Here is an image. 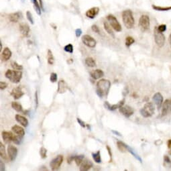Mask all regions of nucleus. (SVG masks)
<instances>
[{
	"instance_id": "obj_1",
	"label": "nucleus",
	"mask_w": 171,
	"mask_h": 171,
	"mask_svg": "<svg viewBox=\"0 0 171 171\" xmlns=\"http://www.w3.org/2000/svg\"><path fill=\"white\" fill-rule=\"evenodd\" d=\"M111 87V82L107 79H101L97 82L96 93L100 98L107 96Z\"/></svg>"
},
{
	"instance_id": "obj_11",
	"label": "nucleus",
	"mask_w": 171,
	"mask_h": 171,
	"mask_svg": "<svg viewBox=\"0 0 171 171\" xmlns=\"http://www.w3.org/2000/svg\"><path fill=\"white\" fill-rule=\"evenodd\" d=\"M153 101H154V104H156V107H157L158 110H159L161 108L162 106H163V102H164V98L163 96L162 95V94L160 93H156L152 97Z\"/></svg>"
},
{
	"instance_id": "obj_27",
	"label": "nucleus",
	"mask_w": 171,
	"mask_h": 171,
	"mask_svg": "<svg viewBox=\"0 0 171 171\" xmlns=\"http://www.w3.org/2000/svg\"><path fill=\"white\" fill-rule=\"evenodd\" d=\"M0 156H1V158L4 159V160H8L6 152H5V146L2 142H0Z\"/></svg>"
},
{
	"instance_id": "obj_4",
	"label": "nucleus",
	"mask_w": 171,
	"mask_h": 171,
	"mask_svg": "<svg viewBox=\"0 0 171 171\" xmlns=\"http://www.w3.org/2000/svg\"><path fill=\"white\" fill-rule=\"evenodd\" d=\"M155 108L154 105L151 102H148L144 105V107L141 109L140 112L141 116L144 117H150L154 113Z\"/></svg>"
},
{
	"instance_id": "obj_20",
	"label": "nucleus",
	"mask_w": 171,
	"mask_h": 171,
	"mask_svg": "<svg viewBox=\"0 0 171 171\" xmlns=\"http://www.w3.org/2000/svg\"><path fill=\"white\" fill-rule=\"evenodd\" d=\"M99 8L94 7V8L89 9V10H87L85 14H86V16L87 17H89V18L93 19V18H95V16L99 14Z\"/></svg>"
},
{
	"instance_id": "obj_55",
	"label": "nucleus",
	"mask_w": 171,
	"mask_h": 171,
	"mask_svg": "<svg viewBox=\"0 0 171 171\" xmlns=\"http://www.w3.org/2000/svg\"><path fill=\"white\" fill-rule=\"evenodd\" d=\"M111 132H112V133H113L114 134L118 135V136H122V135H121V134L120 133V132H117V131H116V130H112Z\"/></svg>"
},
{
	"instance_id": "obj_16",
	"label": "nucleus",
	"mask_w": 171,
	"mask_h": 171,
	"mask_svg": "<svg viewBox=\"0 0 171 171\" xmlns=\"http://www.w3.org/2000/svg\"><path fill=\"white\" fill-rule=\"evenodd\" d=\"M23 95H24V93H23L22 88L20 87L14 88L11 92V95L15 99H19L20 98H21Z\"/></svg>"
},
{
	"instance_id": "obj_14",
	"label": "nucleus",
	"mask_w": 171,
	"mask_h": 171,
	"mask_svg": "<svg viewBox=\"0 0 171 171\" xmlns=\"http://www.w3.org/2000/svg\"><path fill=\"white\" fill-rule=\"evenodd\" d=\"M124 103H125V99H122V101H120L118 103V104H113V105H111L110 104H109V102L105 101L104 103V107H105V108H106L108 110L114 111V110H117V109H120L121 107H122L123 104H124Z\"/></svg>"
},
{
	"instance_id": "obj_58",
	"label": "nucleus",
	"mask_w": 171,
	"mask_h": 171,
	"mask_svg": "<svg viewBox=\"0 0 171 171\" xmlns=\"http://www.w3.org/2000/svg\"><path fill=\"white\" fill-rule=\"evenodd\" d=\"M2 41H0V51H2Z\"/></svg>"
},
{
	"instance_id": "obj_26",
	"label": "nucleus",
	"mask_w": 171,
	"mask_h": 171,
	"mask_svg": "<svg viewBox=\"0 0 171 171\" xmlns=\"http://www.w3.org/2000/svg\"><path fill=\"white\" fill-rule=\"evenodd\" d=\"M117 146L120 152H125L128 151V145H126L125 143H123L122 141H117Z\"/></svg>"
},
{
	"instance_id": "obj_6",
	"label": "nucleus",
	"mask_w": 171,
	"mask_h": 171,
	"mask_svg": "<svg viewBox=\"0 0 171 171\" xmlns=\"http://www.w3.org/2000/svg\"><path fill=\"white\" fill-rule=\"evenodd\" d=\"M107 21L110 22V26L112 27V28L113 30H116V32H121L122 31V26L120 23V22H118V20H117V18L115 17L113 15H108L107 16Z\"/></svg>"
},
{
	"instance_id": "obj_19",
	"label": "nucleus",
	"mask_w": 171,
	"mask_h": 171,
	"mask_svg": "<svg viewBox=\"0 0 171 171\" xmlns=\"http://www.w3.org/2000/svg\"><path fill=\"white\" fill-rule=\"evenodd\" d=\"M2 136L5 142L8 144V143L11 142V141H13L14 135L10 132L4 131V132H2Z\"/></svg>"
},
{
	"instance_id": "obj_10",
	"label": "nucleus",
	"mask_w": 171,
	"mask_h": 171,
	"mask_svg": "<svg viewBox=\"0 0 171 171\" xmlns=\"http://www.w3.org/2000/svg\"><path fill=\"white\" fill-rule=\"evenodd\" d=\"M8 158L10 159V161L13 162L15 160L17 155V149L16 147L12 145L8 146Z\"/></svg>"
},
{
	"instance_id": "obj_31",
	"label": "nucleus",
	"mask_w": 171,
	"mask_h": 171,
	"mask_svg": "<svg viewBox=\"0 0 171 171\" xmlns=\"http://www.w3.org/2000/svg\"><path fill=\"white\" fill-rule=\"evenodd\" d=\"M84 158H85L84 155H76V156H75L74 161H75V163H76V166H80V165L82 163V162L83 161V160H84Z\"/></svg>"
},
{
	"instance_id": "obj_48",
	"label": "nucleus",
	"mask_w": 171,
	"mask_h": 171,
	"mask_svg": "<svg viewBox=\"0 0 171 171\" xmlns=\"http://www.w3.org/2000/svg\"><path fill=\"white\" fill-rule=\"evenodd\" d=\"M76 120H77V122L79 123V125H80L82 128H85V126H86V124H85V123L83 122V121L81 120L80 118H76Z\"/></svg>"
},
{
	"instance_id": "obj_42",
	"label": "nucleus",
	"mask_w": 171,
	"mask_h": 171,
	"mask_svg": "<svg viewBox=\"0 0 171 171\" xmlns=\"http://www.w3.org/2000/svg\"><path fill=\"white\" fill-rule=\"evenodd\" d=\"M64 51H66L69 53H73V46L71 44H69V45H66L64 47Z\"/></svg>"
},
{
	"instance_id": "obj_3",
	"label": "nucleus",
	"mask_w": 171,
	"mask_h": 171,
	"mask_svg": "<svg viewBox=\"0 0 171 171\" xmlns=\"http://www.w3.org/2000/svg\"><path fill=\"white\" fill-rule=\"evenodd\" d=\"M5 77L13 83H19L22 78V72L21 70L9 69L5 73Z\"/></svg>"
},
{
	"instance_id": "obj_2",
	"label": "nucleus",
	"mask_w": 171,
	"mask_h": 171,
	"mask_svg": "<svg viewBox=\"0 0 171 171\" xmlns=\"http://www.w3.org/2000/svg\"><path fill=\"white\" fill-rule=\"evenodd\" d=\"M122 20L126 28L132 29L134 26L135 20L130 10H126L123 11Z\"/></svg>"
},
{
	"instance_id": "obj_61",
	"label": "nucleus",
	"mask_w": 171,
	"mask_h": 171,
	"mask_svg": "<svg viewBox=\"0 0 171 171\" xmlns=\"http://www.w3.org/2000/svg\"><path fill=\"white\" fill-rule=\"evenodd\" d=\"M87 128H88V129H90V128H91L89 125H87Z\"/></svg>"
},
{
	"instance_id": "obj_22",
	"label": "nucleus",
	"mask_w": 171,
	"mask_h": 171,
	"mask_svg": "<svg viewBox=\"0 0 171 171\" xmlns=\"http://www.w3.org/2000/svg\"><path fill=\"white\" fill-rule=\"evenodd\" d=\"M11 55H12V52L10 51V49L8 47H5L2 53V60L4 61H8V60H10Z\"/></svg>"
},
{
	"instance_id": "obj_53",
	"label": "nucleus",
	"mask_w": 171,
	"mask_h": 171,
	"mask_svg": "<svg viewBox=\"0 0 171 171\" xmlns=\"http://www.w3.org/2000/svg\"><path fill=\"white\" fill-rule=\"evenodd\" d=\"M35 103H36V108H37L38 106V97L37 91H36V93H35Z\"/></svg>"
},
{
	"instance_id": "obj_25",
	"label": "nucleus",
	"mask_w": 171,
	"mask_h": 171,
	"mask_svg": "<svg viewBox=\"0 0 171 171\" xmlns=\"http://www.w3.org/2000/svg\"><path fill=\"white\" fill-rule=\"evenodd\" d=\"M12 131L14 132V133L16 134L17 135H21V136H24L25 135V131L23 128H22V127H20L19 126H17L15 125L12 127Z\"/></svg>"
},
{
	"instance_id": "obj_15",
	"label": "nucleus",
	"mask_w": 171,
	"mask_h": 171,
	"mask_svg": "<svg viewBox=\"0 0 171 171\" xmlns=\"http://www.w3.org/2000/svg\"><path fill=\"white\" fill-rule=\"evenodd\" d=\"M68 89H69V85H67L65 81L61 79V80L58 81V89H57V92L58 93H61V94L64 93Z\"/></svg>"
},
{
	"instance_id": "obj_50",
	"label": "nucleus",
	"mask_w": 171,
	"mask_h": 171,
	"mask_svg": "<svg viewBox=\"0 0 171 171\" xmlns=\"http://www.w3.org/2000/svg\"><path fill=\"white\" fill-rule=\"evenodd\" d=\"M106 148H107L108 153H109V155H110V163H111L112 161V153H111V150L110 148V146H106Z\"/></svg>"
},
{
	"instance_id": "obj_60",
	"label": "nucleus",
	"mask_w": 171,
	"mask_h": 171,
	"mask_svg": "<svg viewBox=\"0 0 171 171\" xmlns=\"http://www.w3.org/2000/svg\"><path fill=\"white\" fill-rule=\"evenodd\" d=\"M67 62H68V63H71L72 62H73V60L72 59H69Z\"/></svg>"
},
{
	"instance_id": "obj_49",
	"label": "nucleus",
	"mask_w": 171,
	"mask_h": 171,
	"mask_svg": "<svg viewBox=\"0 0 171 171\" xmlns=\"http://www.w3.org/2000/svg\"><path fill=\"white\" fill-rule=\"evenodd\" d=\"M75 34H76V36L77 37V38L80 37L81 35L82 34V30H81V29H80V28L76 29V30H75Z\"/></svg>"
},
{
	"instance_id": "obj_28",
	"label": "nucleus",
	"mask_w": 171,
	"mask_h": 171,
	"mask_svg": "<svg viewBox=\"0 0 171 171\" xmlns=\"http://www.w3.org/2000/svg\"><path fill=\"white\" fill-rule=\"evenodd\" d=\"M11 107H12L14 110H16L17 112H24L23 110V107L22 105L19 104L18 102L13 101L11 103Z\"/></svg>"
},
{
	"instance_id": "obj_44",
	"label": "nucleus",
	"mask_w": 171,
	"mask_h": 171,
	"mask_svg": "<svg viewBox=\"0 0 171 171\" xmlns=\"http://www.w3.org/2000/svg\"><path fill=\"white\" fill-rule=\"evenodd\" d=\"M57 79H58V76H57V73H52L51 74V77H50V81H51V82H57Z\"/></svg>"
},
{
	"instance_id": "obj_35",
	"label": "nucleus",
	"mask_w": 171,
	"mask_h": 171,
	"mask_svg": "<svg viewBox=\"0 0 171 171\" xmlns=\"http://www.w3.org/2000/svg\"><path fill=\"white\" fill-rule=\"evenodd\" d=\"M128 152H129V153H130V154L133 156H134V157L137 159L138 160H139L140 163H142V160H141V158L139 156H138L136 153H135V152H134V150L132 149V148H130V147H129V146H128Z\"/></svg>"
},
{
	"instance_id": "obj_32",
	"label": "nucleus",
	"mask_w": 171,
	"mask_h": 171,
	"mask_svg": "<svg viewBox=\"0 0 171 171\" xmlns=\"http://www.w3.org/2000/svg\"><path fill=\"white\" fill-rule=\"evenodd\" d=\"M31 2L33 3L34 6V9H35V10H36V11L37 12V14L39 16H40L41 13H42V11H41L40 5L39 4H38V1H37V0H31Z\"/></svg>"
},
{
	"instance_id": "obj_57",
	"label": "nucleus",
	"mask_w": 171,
	"mask_h": 171,
	"mask_svg": "<svg viewBox=\"0 0 171 171\" xmlns=\"http://www.w3.org/2000/svg\"><path fill=\"white\" fill-rule=\"evenodd\" d=\"M169 43H170V46L171 47V34L169 35Z\"/></svg>"
},
{
	"instance_id": "obj_29",
	"label": "nucleus",
	"mask_w": 171,
	"mask_h": 171,
	"mask_svg": "<svg viewBox=\"0 0 171 171\" xmlns=\"http://www.w3.org/2000/svg\"><path fill=\"white\" fill-rule=\"evenodd\" d=\"M86 65L89 67H95L96 66L95 61L92 57H87L85 61Z\"/></svg>"
},
{
	"instance_id": "obj_13",
	"label": "nucleus",
	"mask_w": 171,
	"mask_h": 171,
	"mask_svg": "<svg viewBox=\"0 0 171 171\" xmlns=\"http://www.w3.org/2000/svg\"><path fill=\"white\" fill-rule=\"evenodd\" d=\"M119 111L123 116H124L126 117H129L134 114V110L129 105H124L121 107L119 109Z\"/></svg>"
},
{
	"instance_id": "obj_36",
	"label": "nucleus",
	"mask_w": 171,
	"mask_h": 171,
	"mask_svg": "<svg viewBox=\"0 0 171 171\" xmlns=\"http://www.w3.org/2000/svg\"><path fill=\"white\" fill-rule=\"evenodd\" d=\"M164 166L166 168H169V169H171V160L169 156H164Z\"/></svg>"
},
{
	"instance_id": "obj_47",
	"label": "nucleus",
	"mask_w": 171,
	"mask_h": 171,
	"mask_svg": "<svg viewBox=\"0 0 171 171\" xmlns=\"http://www.w3.org/2000/svg\"><path fill=\"white\" fill-rule=\"evenodd\" d=\"M7 87H8V83H6V82L3 81L0 82V89L4 90L5 89H6Z\"/></svg>"
},
{
	"instance_id": "obj_56",
	"label": "nucleus",
	"mask_w": 171,
	"mask_h": 171,
	"mask_svg": "<svg viewBox=\"0 0 171 171\" xmlns=\"http://www.w3.org/2000/svg\"><path fill=\"white\" fill-rule=\"evenodd\" d=\"M40 1V8L42 10H44V6H43V4H42V0H39Z\"/></svg>"
},
{
	"instance_id": "obj_23",
	"label": "nucleus",
	"mask_w": 171,
	"mask_h": 171,
	"mask_svg": "<svg viewBox=\"0 0 171 171\" xmlns=\"http://www.w3.org/2000/svg\"><path fill=\"white\" fill-rule=\"evenodd\" d=\"M22 17V13L20 12V11H17L16 13H12L10 14L9 16V20L10 21L14 23H16L20 20V19Z\"/></svg>"
},
{
	"instance_id": "obj_17",
	"label": "nucleus",
	"mask_w": 171,
	"mask_h": 171,
	"mask_svg": "<svg viewBox=\"0 0 171 171\" xmlns=\"http://www.w3.org/2000/svg\"><path fill=\"white\" fill-rule=\"evenodd\" d=\"M93 164L92 162L89 160V159H84L80 165V170L81 171H87L90 170L93 167Z\"/></svg>"
},
{
	"instance_id": "obj_24",
	"label": "nucleus",
	"mask_w": 171,
	"mask_h": 171,
	"mask_svg": "<svg viewBox=\"0 0 171 171\" xmlns=\"http://www.w3.org/2000/svg\"><path fill=\"white\" fill-rule=\"evenodd\" d=\"M16 120L23 127H27L28 126V120L25 117L20 116L19 114L16 115Z\"/></svg>"
},
{
	"instance_id": "obj_18",
	"label": "nucleus",
	"mask_w": 171,
	"mask_h": 171,
	"mask_svg": "<svg viewBox=\"0 0 171 171\" xmlns=\"http://www.w3.org/2000/svg\"><path fill=\"white\" fill-rule=\"evenodd\" d=\"M20 31L21 32V34L23 35V36L27 37L29 33H30V26H29L27 23H21L20 24Z\"/></svg>"
},
{
	"instance_id": "obj_7",
	"label": "nucleus",
	"mask_w": 171,
	"mask_h": 171,
	"mask_svg": "<svg viewBox=\"0 0 171 171\" xmlns=\"http://www.w3.org/2000/svg\"><path fill=\"white\" fill-rule=\"evenodd\" d=\"M139 26L141 31L145 32L150 28V18L148 16L142 15L139 20Z\"/></svg>"
},
{
	"instance_id": "obj_33",
	"label": "nucleus",
	"mask_w": 171,
	"mask_h": 171,
	"mask_svg": "<svg viewBox=\"0 0 171 171\" xmlns=\"http://www.w3.org/2000/svg\"><path fill=\"white\" fill-rule=\"evenodd\" d=\"M47 60H48V63L51 64V65L54 64V57H53L52 52H51V50H48V53H47Z\"/></svg>"
},
{
	"instance_id": "obj_21",
	"label": "nucleus",
	"mask_w": 171,
	"mask_h": 171,
	"mask_svg": "<svg viewBox=\"0 0 171 171\" xmlns=\"http://www.w3.org/2000/svg\"><path fill=\"white\" fill-rule=\"evenodd\" d=\"M90 75L91 78H93L94 80H97V79H101V77H103V76H104V73L101 69H96L91 71Z\"/></svg>"
},
{
	"instance_id": "obj_9",
	"label": "nucleus",
	"mask_w": 171,
	"mask_h": 171,
	"mask_svg": "<svg viewBox=\"0 0 171 171\" xmlns=\"http://www.w3.org/2000/svg\"><path fill=\"white\" fill-rule=\"evenodd\" d=\"M63 159H64L63 156L62 155L57 156V157L54 158L53 160H52L51 163H50V166H51V169L52 170H56L59 169L62 163H63Z\"/></svg>"
},
{
	"instance_id": "obj_59",
	"label": "nucleus",
	"mask_w": 171,
	"mask_h": 171,
	"mask_svg": "<svg viewBox=\"0 0 171 171\" xmlns=\"http://www.w3.org/2000/svg\"><path fill=\"white\" fill-rule=\"evenodd\" d=\"M45 166H42V168H41V169H40V170H48V169H45Z\"/></svg>"
},
{
	"instance_id": "obj_46",
	"label": "nucleus",
	"mask_w": 171,
	"mask_h": 171,
	"mask_svg": "<svg viewBox=\"0 0 171 171\" xmlns=\"http://www.w3.org/2000/svg\"><path fill=\"white\" fill-rule=\"evenodd\" d=\"M158 30L161 32H164L166 30V25L165 24H161L159 26H158Z\"/></svg>"
},
{
	"instance_id": "obj_37",
	"label": "nucleus",
	"mask_w": 171,
	"mask_h": 171,
	"mask_svg": "<svg viewBox=\"0 0 171 171\" xmlns=\"http://www.w3.org/2000/svg\"><path fill=\"white\" fill-rule=\"evenodd\" d=\"M152 8L155 10L160 11H167L171 10V7H160V6H156V5H153Z\"/></svg>"
},
{
	"instance_id": "obj_34",
	"label": "nucleus",
	"mask_w": 171,
	"mask_h": 171,
	"mask_svg": "<svg viewBox=\"0 0 171 171\" xmlns=\"http://www.w3.org/2000/svg\"><path fill=\"white\" fill-rule=\"evenodd\" d=\"M104 28H105V30H106V32H107L109 34L111 35V36H112L114 38L113 32V30H112V29L111 28V26L109 25V23L107 22H104Z\"/></svg>"
},
{
	"instance_id": "obj_39",
	"label": "nucleus",
	"mask_w": 171,
	"mask_h": 171,
	"mask_svg": "<svg viewBox=\"0 0 171 171\" xmlns=\"http://www.w3.org/2000/svg\"><path fill=\"white\" fill-rule=\"evenodd\" d=\"M135 40L134 39V38H132V36H128L126 38V46L129 47L132 45H133L134 43Z\"/></svg>"
},
{
	"instance_id": "obj_54",
	"label": "nucleus",
	"mask_w": 171,
	"mask_h": 171,
	"mask_svg": "<svg viewBox=\"0 0 171 171\" xmlns=\"http://www.w3.org/2000/svg\"><path fill=\"white\" fill-rule=\"evenodd\" d=\"M167 146H168V148H169L171 151V140H169V141H168ZM170 154H171V152H170Z\"/></svg>"
},
{
	"instance_id": "obj_45",
	"label": "nucleus",
	"mask_w": 171,
	"mask_h": 171,
	"mask_svg": "<svg viewBox=\"0 0 171 171\" xmlns=\"http://www.w3.org/2000/svg\"><path fill=\"white\" fill-rule=\"evenodd\" d=\"M91 29H92V30L94 32H95V33H97V34H101V33H100V32H100L99 28L97 25H95V24L93 25L92 26H91Z\"/></svg>"
},
{
	"instance_id": "obj_38",
	"label": "nucleus",
	"mask_w": 171,
	"mask_h": 171,
	"mask_svg": "<svg viewBox=\"0 0 171 171\" xmlns=\"http://www.w3.org/2000/svg\"><path fill=\"white\" fill-rule=\"evenodd\" d=\"M22 140H23V136H21V135H14L13 142L17 144V145H20V144L22 142Z\"/></svg>"
},
{
	"instance_id": "obj_52",
	"label": "nucleus",
	"mask_w": 171,
	"mask_h": 171,
	"mask_svg": "<svg viewBox=\"0 0 171 171\" xmlns=\"http://www.w3.org/2000/svg\"><path fill=\"white\" fill-rule=\"evenodd\" d=\"M0 170L1 171H4L5 170V164L4 163V162H3L2 160H0Z\"/></svg>"
},
{
	"instance_id": "obj_8",
	"label": "nucleus",
	"mask_w": 171,
	"mask_h": 171,
	"mask_svg": "<svg viewBox=\"0 0 171 171\" xmlns=\"http://www.w3.org/2000/svg\"><path fill=\"white\" fill-rule=\"evenodd\" d=\"M82 42L85 46L89 48H95L96 46L97 42L94 38L88 34H85L82 36Z\"/></svg>"
},
{
	"instance_id": "obj_5",
	"label": "nucleus",
	"mask_w": 171,
	"mask_h": 171,
	"mask_svg": "<svg viewBox=\"0 0 171 171\" xmlns=\"http://www.w3.org/2000/svg\"><path fill=\"white\" fill-rule=\"evenodd\" d=\"M154 40L155 42L158 47L162 48L165 43V36L163 34V32H161L158 30L157 27H155L154 30Z\"/></svg>"
},
{
	"instance_id": "obj_12",
	"label": "nucleus",
	"mask_w": 171,
	"mask_h": 171,
	"mask_svg": "<svg viewBox=\"0 0 171 171\" xmlns=\"http://www.w3.org/2000/svg\"><path fill=\"white\" fill-rule=\"evenodd\" d=\"M162 107V116H165L169 114L171 111V98L165 100Z\"/></svg>"
},
{
	"instance_id": "obj_43",
	"label": "nucleus",
	"mask_w": 171,
	"mask_h": 171,
	"mask_svg": "<svg viewBox=\"0 0 171 171\" xmlns=\"http://www.w3.org/2000/svg\"><path fill=\"white\" fill-rule=\"evenodd\" d=\"M26 16H27V19L28 20V21L30 22L32 24H34V18L32 17V14H31V12L30 11H28L26 12Z\"/></svg>"
},
{
	"instance_id": "obj_41",
	"label": "nucleus",
	"mask_w": 171,
	"mask_h": 171,
	"mask_svg": "<svg viewBox=\"0 0 171 171\" xmlns=\"http://www.w3.org/2000/svg\"><path fill=\"white\" fill-rule=\"evenodd\" d=\"M40 156L42 158H46V156H47V150L44 148V147H42V148H40Z\"/></svg>"
},
{
	"instance_id": "obj_51",
	"label": "nucleus",
	"mask_w": 171,
	"mask_h": 171,
	"mask_svg": "<svg viewBox=\"0 0 171 171\" xmlns=\"http://www.w3.org/2000/svg\"><path fill=\"white\" fill-rule=\"evenodd\" d=\"M74 158H75V156H69V157L67 158V163L69 164H70L73 160H74Z\"/></svg>"
},
{
	"instance_id": "obj_40",
	"label": "nucleus",
	"mask_w": 171,
	"mask_h": 171,
	"mask_svg": "<svg viewBox=\"0 0 171 171\" xmlns=\"http://www.w3.org/2000/svg\"><path fill=\"white\" fill-rule=\"evenodd\" d=\"M11 67L13 68L14 70H22L23 69V67L21 64H19L16 62H12L11 64Z\"/></svg>"
},
{
	"instance_id": "obj_30",
	"label": "nucleus",
	"mask_w": 171,
	"mask_h": 171,
	"mask_svg": "<svg viewBox=\"0 0 171 171\" xmlns=\"http://www.w3.org/2000/svg\"><path fill=\"white\" fill-rule=\"evenodd\" d=\"M92 157L93 158L94 161L96 163H101V152H100L99 150H98L95 153H92Z\"/></svg>"
}]
</instances>
